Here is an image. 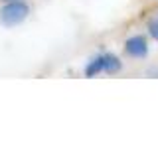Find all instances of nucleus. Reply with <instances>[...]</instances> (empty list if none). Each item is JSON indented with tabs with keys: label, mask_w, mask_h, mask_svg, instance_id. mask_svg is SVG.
I'll use <instances>...</instances> for the list:
<instances>
[{
	"label": "nucleus",
	"mask_w": 158,
	"mask_h": 148,
	"mask_svg": "<svg viewBox=\"0 0 158 148\" xmlns=\"http://www.w3.org/2000/svg\"><path fill=\"white\" fill-rule=\"evenodd\" d=\"M28 14H30L28 2H24V0H10L8 4H4L0 8V24H4L8 28L18 26V24H22L28 18Z\"/></svg>",
	"instance_id": "nucleus-1"
},
{
	"label": "nucleus",
	"mask_w": 158,
	"mask_h": 148,
	"mask_svg": "<svg viewBox=\"0 0 158 148\" xmlns=\"http://www.w3.org/2000/svg\"><path fill=\"white\" fill-rule=\"evenodd\" d=\"M125 51L131 57H146L148 53V43L144 36H131L125 42Z\"/></svg>",
	"instance_id": "nucleus-2"
},
{
	"label": "nucleus",
	"mask_w": 158,
	"mask_h": 148,
	"mask_svg": "<svg viewBox=\"0 0 158 148\" xmlns=\"http://www.w3.org/2000/svg\"><path fill=\"white\" fill-rule=\"evenodd\" d=\"M105 61H107V56H99L95 59H91V61L87 63V67H85V75L87 77H95L99 73H105Z\"/></svg>",
	"instance_id": "nucleus-3"
},
{
	"label": "nucleus",
	"mask_w": 158,
	"mask_h": 148,
	"mask_svg": "<svg viewBox=\"0 0 158 148\" xmlns=\"http://www.w3.org/2000/svg\"><path fill=\"white\" fill-rule=\"evenodd\" d=\"M105 56H107V61H105V73H117V71H121V67H123L121 59L115 57V56H109V53H105Z\"/></svg>",
	"instance_id": "nucleus-4"
},
{
	"label": "nucleus",
	"mask_w": 158,
	"mask_h": 148,
	"mask_svg": "<svg viewBox=\"0 0 158 148\" xmlns=\"http://www.w3.org/2000/svg\"><path fill=\"white\" fill-rule=\"evenodd\" d=\"M148 34L158 42V20H150L148 22Z\"/></svg>",
	"instance_id": "nucleus-5"
}]
</instances>
